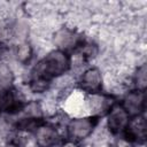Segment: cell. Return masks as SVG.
<instances>
[{
    "mask_svg": "<svg viewBox=\"0 0 147 147\" xmlns=\"http://www.w3.org/2000/svg\"><path fill=\"white\" fill-rule=\"evenodd\" d=\"M122 107L125 109V111L129 115H132V116L140 115L145 108V93H144V91L137 90V91H131L130 93H127L124 98Z\"/></svg>",
    "mask_w": 147,
    "mask_h": 147,
    "instance_id": "5",
    "label": "cell"
},
{
    "mask_svg": "<svg viewBox=\"0 0 147 147\" xmlns=\"http://www.w3.org/2000/svg\"><path fill=\"white\" fill-rule=\"evenodd\" d=\"M38 147H52L59 139L57 130L52 125H38L34 132Z\"/></svg>",
    "mask_w": 147,
    "mask_h": 147,
    "instance_id": "8",
    "label": "cell"
},
{
    "mask_svg": "<svg viewBox=\"0 0 147 147\" xmlns=\"http://www.w3.org/2000/svg\"><path fill=\"white\" fill-rule=\"evenodd\" d=\"M98 52H99V49H98V47L95 45H93V44H86V45L82 46V48H80V51L78 53L82 55V57L85 61H88L91 59H94L98 55Z\"/></svg>",
    "mask_w": 147,
    "mask_h": 147,
    "instance_id": "15",
    "label": "cell"
},
{
    "mask_svg": "<svg viewBox=\"0 0 147 147\" xmlns=\"http://www.w3.org/2000/svg\"><path fill=\"white\" fill-rule=\"evenodd\" d=\"M61 147H79V145L77 142H75L74 140H67L65 142H63V145Z\"/></svg>",
    "mask_w": 147,
    "mask_h": 147,
    "instance_id": "16",
    "label": "cell"
},
{
    "mask_svg": "<svg viewBox=\"0 0 147 147\" xmlns=\"http://www.w3.org/2000/svg\"><path fill=\"white\" fill-rule=\"evenodd\" d=\"M125 130L127 131L126 134L127 138H130V140L144 142L146 139V121L144 116H134V118L129 122Z\"/></svg>",
    "mask_w": 147,
    "mask_h": 147,
    "instance_id": "9",
    "label": "cell"
},
{
    "mask_svg": "<svg viewBox=\"0 0 147 147\" xmlns=\"http://www.w3.org/2000/svg\"><path fill=\"white\" fill-rule=\"evenodd\" d=\"M134 83H136V86L138 87V90H140V91L145 90L146 83H147V68H146V64H141L137 69V72L134 75Z\"/></svg>",
    "mask_w": 147,
    "mask_h": 147,
    "instance_id": "14",
    "label": "cell"
},
{
    "mask_svg": "<svg viewBox=\"0 0 147 147\" xmlns=\"http://www.w3.org/2000/svg\"><path fill=\"white\" fill-rule=\"evenodd\" d=\"M129 122H130V115L125 111V109L122 106L117 105L110 108L107 118V125L110 132L118 133L124 131Z\"/></svg>",
    "mask_w": 147,
    "mask_h": 147,
    "instance_id": "3",
    "label": "cell"
},
{
    "mask_svg": "<svg viewBox=\"0 0 147 147\" xmlns=\"http://www.w3.org/2000/svg\"><path fill=\"white\" fill-rule=\"evenodd\" d=\"M113 106L111 98L102 94L92 93L86 98V109L94 115H102L108 111Z\"/></svg>",
    "mask_w": 147,
    "mask_h": 147,
    "instance_id": "7",
    "label": "cell"
},
{
    "mask_svg": "<svg viewBox=\"0 0 147 147\" xmlns=\"http://www.w3.org/2000/svg\"><path fill=\"white\" fill-rule=\"evenodd\" d=\"M65 109L71 114H80L82 110L86 109V98H84L80 93H71L64 98Z\"/></svg>",
    "mask_w": 147,
    "mask_h": 147,
    "instance_id": "10",
    "label": "cell"
},
{
    "mask_svg": "<svg viewBox=\"0 0 147 147\" xmlns=\"http://www.w3.org/2000/svg\"><path fill=\"white\" fill-rule=\"evenodd\" d=\"M94 125H95L94 121L90 117L74 118L68 124V132L72 139L82 140L87 138L93 132Z\"/></svg>",
    "mask_w": 147,
    "mask_h": 147,
    "instance_id": "2",
    "label": "cell"
},
{
    "mask_svg": "<svg viewBox=\"0 0 147 147\" xmlns=\"http://www.w3.org/2000/svg\"><path fill=\"white\" fill-rule=\"evenodd\" d=\"M32 54H33V51H32V46L28 42V41H22L18 44L17 48H16V60L17 62L20 63H26L31 60L32 57Z\"/></svg>",
    "mask_w": 147,
    "mask_h": 147,
    "instance_id": "11",
    "label": "cell"
},
{
    "mask_svg": "<svg viewBox=\"0 0 147 147\" xmlns=\"http://www.w3.org/2000/svg\"><path fill=\"white\" fill-rule=\"evenodd\" d=\"M49 87V79L45 77L33 76L31 83H30V90L34 93H44Z\"/></svg>",
    "mask_w": 147,
    "mask_h": 147,
    "instance_id": "13",
    "label": "cell"
},
{
    "mask_svg": "<svg viewBox=\"0 0 147 147\" xmlns=\"http://www.w3.org/2000/svg\"><path fill=\"white\" fill-rule=\"evenodd\" d=\"M70 67L69 56L62 51H53L48 53L36 67L34 75L47 79L64 75Z\"/></svg>",
    "mask_w": 147,
    "mask_h": 147,
    "instance_id": "1",
    "label": "cell"
},
{
    "mask_svg": "<svg viewBox=\"0 0 147 147\" xmlns=\"http://www.w3.org/2000/svg\"><path fill=\"white\" fill-rule=\"evenodd\" d=\"M103 78L98 68H90L84 71L80 79L82 88L90 93H96L102 87Z\"/></svg>",
    "mask_w": 147,
    "mask_h": 147,
    "instance_id": "6",
    "label": "cell"
},
{
    "mask_svg": "<svg viewBox=\"0 0 147 147\" xmlns=\"http://www.w3.org/2000/svg\"><path fill=\"white\" fill-rule=\"evenodd\" d=\"M78 42H79L78 34L69 28H61L56 30L53 36V44L56 45L59 47V51L62 52L65 49L74 48L75 46H77Z\"/></svg>",
    "mask_w": 147,
    "mask_h": 147,
    "instance_id": "4",
    "label": "cell"
},
{
    "mask_svg": "<svg viewBox=\"0 0 147 147\" xmlns=\"http://www.w3.org/2000/svg\"><path fill=\"white\" fill-rule=\"evenodd\" d=\"M1 54H2V53H1V49H0V60H1Z\"/></svg>",
    "mask_w": 147,
    "mask_h": 147,
    "instance_id": "17",
    "label": "cell"
},
{
    "mask_svg": "<svg viewBox=\"0 0 147 147\" xmlns=\"http://www.w3.org/2000/svg\"><path fill=\"white\" fill-rule=\"evenodd\" d=\"M22 110L24 113L25 118H31V119H37L38 121L42 115L41 105H39L38 102H34V101L29 102L25 107L22 108Z\"/></svg>",
    "mask_w": 147,
    "mask_h": 147,
    "instance_id": "12",
    "label": "cell"
}]
</instances>
